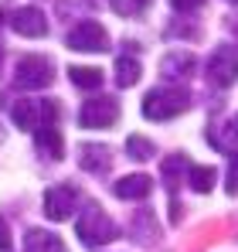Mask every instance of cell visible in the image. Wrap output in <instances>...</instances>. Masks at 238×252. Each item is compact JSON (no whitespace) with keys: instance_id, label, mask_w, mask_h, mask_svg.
<instances>
[{"instance_id":"cell-1","label":"cell","mask_w":238,"mask_h":252,"mask_svg":"<svg viewBox=\"0 0 238 252\" xmlns=\"http://www.w3.org/2000/svg\"><path fill=\"white\" fill-rule=\"evenodd\" d=\"M187 106H191V95H187L184 89L163 85V89H150V92H147V99H143V116L153 120V123H167V120L187 113Z\"/></svg>"},{"instance_id":"cell-2","label":"cell","mask_w":238,"mask_h":252,"mask_svg":"<svg viewBox=\"0 0 238 252\" xmlns=\"http://www.w3.org/2000/svg\"><path fill=\"white\" fill-rule=\"evenodd\" d=\"M75 232H79V239L85 246H109L119 235L116 221L99 208V205H85V211H82L79 221H75Z\"/></svg>"},{"instance_id":"cell-3","label":"cell","mask_w":238,"mask_h":252,"mask_svg":"<svg viewBox=\"0 0 238 252\" xmlns=\"http://www.w3.org/2000/svg\"><path fill=\"white\" fill-rule=\"evenodd\" d=\"M55 79L51 72V62L44 55H24L14 68V85L17 89H28V92H38V89H48Z\"/></svg>"},{"instance_id":"cell-4","label":"cell","mask_w":238,"mask_h":252,"mask_svg":"<svg viewBox=\"0 0 238 252\" xmlns=\"http://www.w3.org/2000/svg\"><path fill=\"white\" fill-rule=\"evenodd\" d=\"M208 79L218 89H228L238 82V48L235 44H218L208 55Z\"/></svg>"},{"instance_id":"cell-5","label":"cell","mask_w":238,"mask_h":252,"mask_svg":"<svg viewBox=\"0 0 238 252\" xmlns=\"http://www.w3.org/2000/svg\"><path fill=\"white\" fill-rule=\"evenodd\" d=\"M65 44H68L72 51L99 55V51H106V48H109V34H106V28H102L99 21H79V24L68 31Z\"/></svg>"},{"instance_id":"cell-6","label":"cell","mask_w":238,"mask_h":252,"mask_svg":"<svg viewBox=\"0 0 238 252\" xmlns=\"http://www.w3.org/2000/svg\"><path fill=\"white\" fill-rule=\"evenodd\" d=\"M116 120H119V102L113 95L85 99V106H82V113H79V123L85 129H109V126H116Z\"/></svg>"},{"instance_id":"cell-7","label":"cell","mask_w":238,"mask_h":252,"mask_svg":"<svg viewBox=\"0 0 238 252\" xmlns=\"http://www.w3.org/2000/svg\"><path fill=\"white\" fill-rule=\"evenodd\" d=\"M75 205H79V191L72 184H55V188L44 191V215L51 221H68L79 211Z\"/></svg>"},{"instance_id":"cell-8","label":"cell","mask_w":238,"mask_h":252,"mask_svg":"<svg viewBox=\"0 0 238 252\" xmlns=\"http://www.w3.org/2000/svg\"><path fill=\"white\" fill-rule=\"evenodd\" d=\"M10 28L24 38H44L48 34V21H44V14L38 7H17L10 14Z\"/></svg>"},{"instance_id":"cell-9","label":"cell","mask_w":238,"mask_h":252,"mask_svg":"<svg viewBox=\"0 0 238 252\" xmlns=\"http://www.w3.org/2000/svg\"><path fill=\"white\" fill-rule=\"evenodd\" d=\"M79 167L85 174H109L113 167V150L102 143H82L79 147Z\"/></svg>"},{"instance_id":"cell-10","label":"cell","mask_w":238,"mask_h":252,"mask_svg":"<svg viewBox=\"0 0 238 252\" xmlns=\"http://www.w3.org/2000/svg\"><path fill=\"white\" fill-rule=\"evenodd\" d=\"M150 191H153V177H147V174H129L113 184V194L122 201H143Z\"/></svg>"},{"instance_id":"cell-11","label":"cell","mask_w":238,"mask_h":252,"mask_svg":"<svg viewBox=\"0 0 238 252\" xmlns=\"http://www.w3.org/2000/svg\"><path fill=\"white\" fill-rule=\"evenodd\" d=\"M208 140H211V147L214 150H221V154H235L238 150V113L232 120H225V123H214L208 129Z\"/></svg>"},{"instance_id":"cell-12","label":"cell","mask_w":238,"mask_h":252,"mask_svg":"<svg viewBox=\"0 0 238 252\" xmlns=\"http://www.w3.org/2000/svg\"><path fill=\"white\" fill-rule=\"evenodd\" d=\"M194 68H198V62H194L191 51H170V55L160 58V75L163 79H187Z\"/></svg>"},{"instance_id":"cell-13","label":"cell","mask_w":238,"mask_h":252,"mask_svg":"<svg viewBox=\"0 0 238 252\" xmlns=\"http://www.w3.org/2000/svg\"><path fill=\"white\" fill-rule=\"evenodd\" d=\"M34 143H38L41 154H48L51 160H61L65 157V140H61V129L55 123H44L34 129Z\"/></svg>"},{"instance_id":"cell-14","label":"cell","mask_w":238,"mask_h":252,"mask_svg":"<svg viewBox=\"0 0 238 252\" xmlns=\"http://www.w3.org/2000/svg\"><path fill=\"white\" fill-rule=\"evenodd\" d=\"M129 232H133V239L140 242V246H153L160 239V228L157 221H153V211L140 208L136 215H133V225H129Z\"/></svg>"},{"instance_id":"cell-15","label":"cell","mask_w":238,"mask_h":252,"mask_svg":"<svg viewBox=\"0 0 238 252\" xmlns=\"http://www.w3.org/2000/svg\"><path fill=\"white\" fill-rule=\"evenodd\" d=\"M24 252H68L65 242L55 235V232H44V228H31L24 235Z\"/></svg>"},{"instance_id":"cell-16","label":"cell","mask_w":238,"mask_h":252,"mask_svg":"<svg viewBox=\"0 0 238 252\" xmlns=\"http://www.w3.org/2000/svg\"><path fill=\"white\" fill-rule=\"evenodd\" d=\"M140 75H143V68H140V62H136L133 55H119V58H116V85H119V89L136 85V82H140Z\"/></svg>"},{"instance_id":"cell-17","label":"cell","mask_w":238,"mask_h":252,"mask_svg":"<svg viewBox=\"0 0 238 252\" xmlns=\"http://www.w3.org/2000/svg\"><path fill=\"white\" fill-rule=\"evenodd\" d=\"M68 79H72V85H79V89H99L102 85V72L92 68V65H72L68 68Z\"/></svg>"},{"instance_id":"cell-18","label":"cell","mask_w":238,"mask_h":252,"mask_svg":"<svg viewBox=\"0 0 238 252\" xmlns=\"http://www.w3.org/2000/svg\"><path fill=\"white\" fill-rule=\"evenodd\" d=\"M214 177H218V170H214V167H204V164L187 167V181H191V188H194L198 194H208V191L214 188Z\"/></svg>"},{"instance_id":"cell-19","label":"cell","mask_w":238,"mask_h":252,"mask_svg":"<svg viewBox=\"0 0 238 252\" xmlns=\"http://www.w3.org/2000/svg\"><path fill=\"white\" fill-rule=\"evenodd\" d=\"M10 116H14L17 129H28V133L41 126V123H38V109H34L28 99H17V106H14V113H10Z\"/></svg>"},{"instance_id":"cell-20","label":"cell","mask_w":238,"mask_h":252,"mask_svg":"<svg viewBox=\"0 0 238 252\" xmlns=\"http://www.w3.org/2000/svg\"><path fill=\"white\" fill-rule=\"evenodd\" d=\"M157 150H153V140H147V136H126V157H133V160H150Z\"/></svg>"},{"instance_id":"cell-21","label":"cell","mask_w":238,"mask_h":252,"mask_svg":"<svg viewBox=\"0 0 238 252\" xmlns=\"http://www.w3.org/2000/svg\"><path fill=\"white\" fill-rule=\"evenodd\" d=\"M191 167V160H187V154H174V157H167V160H163V181H167V184H170V188H174V184H177V181H180V174H184V170Z\"/></svg>"},{"instance_id":"cell-22","label":"cell","mask_w":238,"mask_h":252,"mask_svg":"<svg viewBox=\"0 0 238 252\" xmlns=\"http://www.w3.org/2000/svg\"><path fill=\"white\" fill-rule=\"evenodd\" d=\"M228 194H238V154L232 160V170H228Z\"/></svg>"},{"instance_id":"cell-23","label":"cell","mask_w":238,"mask_h":252,"mask_svg":"<svg viewBox=\"0 0 238 252\" xmlns=\"http://www.w3.org/2000/svg\"><path fill=\"white\" fill-rule=\"evenodd\" d=\"M174 3V10H198L204 0H170Z\"/></svg>"},{"instance_id":"cell-24","label":"cell","mask_w":238,"mask_h":252,"mask_svg":"<svg viewBox=\"0 0 238 252\" xmlns=\"http://www.w3.org/2000/svg\"><path fill=\"white\" fill-rule=\"evenodd\" d=\"M180 215H184V205H180L177 198H170V221H174V225H180Z\"/></svg>"},{"instance_id":"cell-25","label":"cell","mask_w":238,"mask_h":252,"mask_svg":"<svg viewBox=\"0 0 238 252\" xmlns=\"http://www.w3.org/2000/svg\"><path fill=\"white\" fill-rule=\"evenodd\" d=\"M0 249H3V252L10 249V228H7V221H3V218H0Z\"/></svg>"},{"instance_id":"cell-26","label":"cell","mask_w":238,"mask_h":252,"mask_svg":"<svg viewBox=\"0 0 238 252\" xmlns=\"http://www.w3.org/2000/svg\"><path fill=\"white\" fill-rule=\"evenodd\" d=\"M129 3H133V10H143V7H147L150 0H129Z\"/></svg>"},{"instance_id":"cell-27","label":"cell","mask_w":238,"mask_h":252,"mask_svg":"<svg viewBox=\"0 0 238 252\" xmlns=\"http://www.w3.org/2000/svg\"><path fill=\"white\" fill-rule=\"evenodd\" d=\"M0 72H3V51H0Z\"/></svg>"},{"instance_id":"cell-28","label":"cell","mask_w":238,"mask_h":252,"mask_svg":"<svg viewBox=\"0 0 238 252\" xmlns=\"http://www.w3.org/2000/svg\"><path fill=\"white\" fill-rule=\"evenodd\" d=\"M228 3H238V0H228Z\"/></svg>"}]
</instances>
